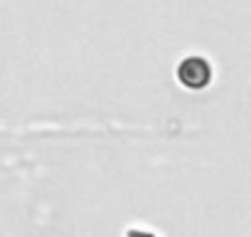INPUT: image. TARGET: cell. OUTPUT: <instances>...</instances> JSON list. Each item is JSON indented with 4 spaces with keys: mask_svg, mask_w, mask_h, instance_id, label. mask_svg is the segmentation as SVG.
<instances>
[{
    "mask_svg": "<svg viewBox=\"0 0 251 237\" xmlns=\"http://www.w3.org/2000/svg\"><path fill=\"white\" fill-rule=\"evenodd\" d=\"M175 79L180 87L190 91H202L212 84L214 79V67L204 55H187L177 62L175 67Z\"/></svg>",
    "mask_w": 251,
    "mask_h": 237,
    "instance_id": "6da1fadb",
    "label": "cell"
}]
</instances>
